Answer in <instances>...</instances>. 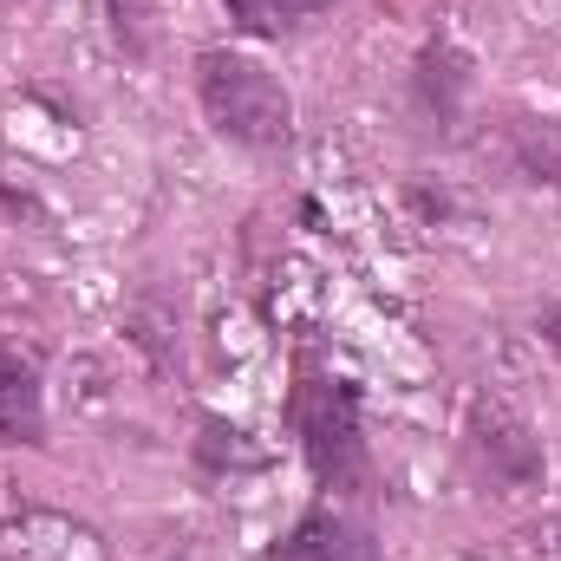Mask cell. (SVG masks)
Wrapping results in <instances>:
<instances>
[{
	"label": "cell",
	"mask_w": 561,
	"mask_h": 561,
	"mask_svg": "<svg viewBox=\"0 0 561 561\" xmlns=\"http://www.w3.org/2000/svg\"><path fill=\"white\" fill-rule=\"evenodd\" d=\"M549 561H561V523L549 529Z\"/></svg>",
	"instance_id": "cell-13"
},
{
	"label": "cell",
	"mask_w": 561,
	"mask_h": 561,
	"mask_svg": "<svg viewBox=\"0 0 561 561\" xmlns=\"http://www.w3.org/2000/svg\"><path fill=\"white\" fill-rule=\"evenodd\" d=\"M516 163H523L529 176L561 183V125L556 118H529V125H516Z\"/></svg>",
	"instance_id": "cell-9"
},
{
	"label": "cell",
	"mask_w": 561,
	"mask_h": 561,
	"mask_svg": "<svg viewBox=\"0 0 561 561\" xmlns=\"http://www.w3.org/2000/svg\"><path fill=\"white\" fill-rule=\"evenodd\" d=\"M0 561H112V549L66 510H13L0 516Z\"/></svg>",
	"instance_id": "cell-4"
},
{
	"label": "cell",
	"mask_w": 561,
	"mask_h": 561,
	"mask_svg": "<svg viewBox=\"0 0 561 561\" xmlns=\"http://www.w3.org/2000/svg\"><path fill=\"white\" fill-rule=\"evenodd\" d=\"M542 340L556 346V359H561V300H556V307H549V313H542Z\"/></svg>",
	"instance_id": "cell-12"
},
{
	"label": "cell",
	"mask_w": 561,
	"mask_h": 561,
	"mask_svg": "<svg viewBox=\"0 0 561 561\" xmlns=\"http://www.w3.org/2000/svg\"><path fill=\"white\" fill-rule=\"evenodd\" d=\"M470 450H477V463H483V470H490L503 490H536V483L549 477L542 437L516 419L510 405H490V399H477V412H470Z\"/></svg>",
	"instance_id": "cell-3"
},
{
	"label": "cell",
	"mask_w": 561,
	"mask_h": 561,
	"mask_svg": "<svg viewBox=\"0 0 561 561\" xmlns=\"http://www.w3.org/2000/svg\"><path fill=\"white\" fill-rule=\"evenodd\" d=\"M268 561H379V542L366 536V523H353L340 510H313L280 536Z\"/></svg>",
	"instance_id": "cell-5"
},
{
	"label": "cell",
	"mask_w": 561,
	"mask_h": 561,
	"mask_svg": "<svg viewBox=\"0 0 561 561\" xmlns=\"http://www.w3.org/2000/svg\"><path fill=\"white\" fill-rule=\"evenodd\" d=\"M0 437H7V444H39V437H46L39 366H33L20 346H0Z\"/></svg>",
	"instance_id": "cell-6"
},
{
	"label": "cell",
	"mask_w": 561,
	"mask_h": 561,
	"mask_svg": "<svg viewBox=\"0 0 561 561\" xmlns=\"http://www.w3.org/2000/svg\"><path fill=\"white\" fill-rule=\"evenodd\" d=\"M457 92H463V59H457L450 46H431L419 59V99L437 118H450V112H457Z\"/></svg>",
	"instance_id": "cell-7"
},
{
	"label": "cell",
	"mask_w": 561,
	"mask_h": 561,
	"mask_svg": "<svg viewBox=\"0 0 561 561\" xmlns=\"http://www.w3.org/2000/svg\"><path fill=\"white\" fill-rule=\"evenodd\" d=\"M327 0H229V13L249 26V33H262V39H280V33H294L300 20H313Z\"/></svg>",
	"instance_id": "cell-8"
},
{
	"label": "cell",
	"mask_w": 561,
	"mask_h": 561,
	"mask_svg": "<svg viewBox=\"0 0 561 561\" xmlns=\"http://www.w3.org/2000/svg\"><path fill=\"white\" fill-rule=\"evenodd\" d=\"M196 99L209 112V125L229 144H249V150H280L294 138V99L275 72L249 53H203L196 59Z\"/></svg>",
	"instance_id": "cell-1"
},
{
	"label": "cell",
	"mask_w": 561,
	"mask_h": 561,
	"mask_svg": "<svg viewBox=\"0 0 561 561\" xmlns=\"http://www.w3.org/2000/svg\"><path fill=\"white\" fill-rule=\"evenodd\" d=\"M150 20H157V0H112V26L125 39V53H150Z\"/></svg>",
	"instance_id": "cell-11"
},
{
	"label": "cell",
	"mask_w": 561,
	"mask_h": 561,
	"mask_svg": "<svg viewBox=\"0 0 561 561\" xmlns=\"http://www.w3.org/2000/svg\"><path fill=\"white\" fill-rule=\"evenodd\" d=\"M294 431L307 444V463L320 483H353L366 477V444H359V392L346 379L307 373L294 392Z\"/></svg>",
	"instance_id": "cell-2"
},
{
	"label": "cell",
	"mask_w": 561,
	"mask_h": 561,
	"mask_svg": "<svg viewBox=\"0 0 561 561\" xmlns=\"http://www.w3.org/2000/svg\"><path fill=\"white\" fill-rule=\"evenodd\" d=\"M203 457H209V463H242V470H262V463H268V450L242 444L236 424H203Z\"/></svg>",
	"instance_id": "cell-10"
}]
</instances>
